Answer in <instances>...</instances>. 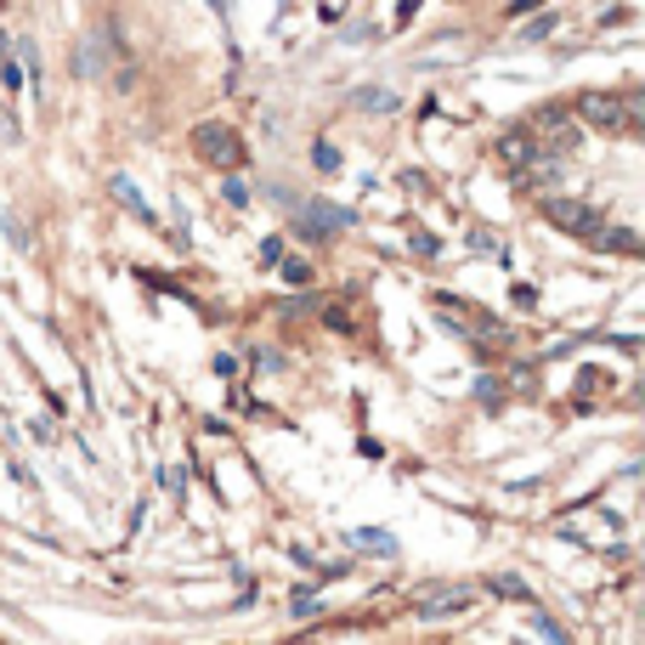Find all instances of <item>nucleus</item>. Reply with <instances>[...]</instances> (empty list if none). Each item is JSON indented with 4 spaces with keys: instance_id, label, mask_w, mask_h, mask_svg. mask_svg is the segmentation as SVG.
Instances as JSON below:
<instances>
[{
    "instance_id": "nucleus-2",
    "label": "nucleus",
    "mask_w": 645,
    "mask_h": 645,
    "mask_svg": "<svg viewBox=\"0 0 645 645\" xmlns=\"http://www.w3.org/2000/svg\"><path fill=\"white\" fill-rule=\"evenodd\" d=\"M577 114L600 130H634L640 125V96H584Z\"/></svg>"
},
{
    "instance_id": "nucleus-3",
    "label": "nucleus",
    "mask_w": 645,
    "mask_h": 645,
    "mask_svg": "<svg viewBox=\"0 0 645 645\" xmlns=\"http://www.w3.org/2000/svg\"><path fill=\"white\" fill-rule=\"evenodd\" d=\"M193 148L210 159V164H221V170H238V164H244V142H238L227 125H216V119L193 130Z\"/></svg>"
},
{
    "instance_id": "nucleus-9",
    "label": "nucleus",
    "mask_w": 645,
    "mask_h": 645,
    "mask_svg": "<svg viewBox=\"0 0 645 645\" xmlns=\"http://www.w3.org/2000/svg\"><path fill=\"white\" fill-rule=\"evenodd\" d=\"M0 80H7V91L23 85V68H18V57H12V41H0Z\"/></svg>"
},
{
    "instance_id": "nucleus-1",
    "label": "nucleus",
    "mask_w": 645,
    "mask_h": 645,
    "mask_svg": "<svg viewBox=\"0 0 645 645\" xmlns=\"http://www.w3.org/2000/svg\"><path fill=\"white\" fill-rule=\"evenodd\" d=\"M543 221L561 227V232H572V238H584V244H589V238L606 227V221H600V210H589L584 198H543Z\"/></svg>"
},
{
    "instance_id": "nucleus-8",
    "label": "nucleus",
    "mask_w": 645,
    "mask_h": 645,
    "mask_svg": "<svg viewBox=\"0 0 645 645\" xmlns=\"http://www.w3.org/2000/svg\"><path fill=\"white\" fill-rule=\"evenodd\" d=\"M108 193H114V198L125 204V210H130V216H142V221H153V210H148V204H142V193H136V187H130L125 176H114V182H108Z\"/></svg>"
},
{
    "instance_id": "nucleus-13",
    "label": "nucleus",
    "mask_w": 645,
    "mask_h": 645,
    "mask_svg": "<svg viewBox=\"0 0 645 645\" xmlns=\"http://www.w3.org/2000/svg\"><path fill=\"white\" fill-rule=\"evenodd\" d=\"M493 589H498V595H516V600H527V584H521V577H509V572H504V577H493Z\"/></svg>"
},
{
    "instance_id": "nucleus-11",
    "label": "nucleus",
    "mask_w": 645,
    "mask_h": 645,
    "mask_svg": "<svg viewBox=\"0 0 645 645\" xmlns=\"http://www.w3.org/2000/svg\"><path fill=\"white\" fill-rule=\"evenodd\" d=\"M357 108H380V114H391L396 96H391V91H357Z\"/></svg>"
},
{
    "instance_id": "nucleus-12",
    "label": "nucleus",
    "mask_w": 645,
    "mask_h": 645,
    "mask_svg": "<svg viewBox=\"0 0 645 645\" xmlns=\"http://www.w3.org/2000/svg\"><path fill=\"white\" fill-rule=\"evenodd\" d=\"M284 278H289V284L300 289V284H312V266H306V261H295V255H289V261H284Z\"/></svg>"
},
{
    "instance_id": "nucleus-15",
    "label": "nucleus",
    "mask_w": 645,
    "mask_h": 645,
    "mask_svg": "<svg viewBox=\"0 0 645 645\" xmlns=\"http://www.w3.org/2000/svg\"><path fill=\"white\" fill-rule=\"evenodd\" d=\"M227 204H238V210H244V204H250V187H244V182H227Z\"/></svg>"
},
{
    "instance_id": "nucleus-4",
    "label": "nucleus",
    "mask_w": 645,
    "mask_h": 645,
    "mask_svg": "<svg viewBox=\"0 0 645 645\" xmlns=\"http://www.w3.org/2000/svg\"><path fill=\"white\" fill-rule=\"evenodd\" d=\"M470 600H475V589H470V584H441V589H430V595L419 600V618H425V623H436V618H453V611H470Z\"/></svg>"
},
{
    "instance_id": "nucleus-16",
    "label": "nucleus",
    "mask_w": 645,
    "mask_h": 645,
    "mask_svg": "<svg viewBox=\"0 0 645 645\" xmlns=\"http://www.w3.org/2000/svg\"><path fill=\"white\" fill-rule=\"evenodd\" d=\"M318 164H323V170H339V153H334L329 142H318Z\"/></svg>"
},
{
    "instance_id": "nucleus-10",
    "label": "nucleus",
    "mask_w": 645,
    "mask_h": 645,
    "mask_svg": "<svg viewBox=\"0 0 645 645\" xmlns=\"http://www.w3.org/2000/svg\"><path fill=\"white\" fill-rule=\"evenodd\" d=\"M357 543H362V550H380V555H396V538L391 532H373V527H362Z\"/></svg>"
},
{
    "instance_id": "nucleus-6",
    "label": "nucleus",
    "mask_w": 645,
    "mask_h": 645,
    "mask_svg": "<svg viewBox=\"0 0 645 645\" xmlns=\"http://www.w3.org/2000/svg\"><path fill=\"white\" fill-rule=\"evenodd\" d=\"M538 153H543V148L532 142V136H527V130H509V136H504V142H498V159H504L509 170H516V176H521V170H527V164H532Z\"/></svg>"
},
{
    "instance_id": "nucleus-14",
    "label": "nucleus",
    "mask_w": 645,
    "mask_h": 645,
    "mask_svg": "<svg viewBox=\"0 0 645 645\" xmlns=\"http://www.w3.org/2000/svg\"><path fill=\"white\" fill-rule=\"evenodd\" d=\"M312 611H318V595L300 589V595H295V618H312Z\"/></svg>"
},
{
    "instance_id": "nucleus-7",
    "label": "nucleus",
    "mask_w": 645,
    "mask_h": 645,
    "mask_svg": "<svg viewBox=\"0 0 645 645\" xmlns=\"http://www.w3.org/2000/svg\"><path fill=\"white\" fill-rule=\"evenodd\" d=\"M589 244H600V250H618V255H640V238L629 232V227H600Z\"/></svg>"
},
{
    "instance_id": "nucleus-5",
    "label": "nucleus",
    "mask_w": 645,
    "mask_h": 645,
    "mask_svg": "<svg viewBox=\"0 0 645 645\" xmlns=\"http://www.w3.org/2000/svg\"><path fill=\"white\" fill-rule=\"evenodd\" d=\"M532 130L543 136V142H550L543 153H572V148H577V125H572L561 108H543V114L532 119Z\"/></svg>"
}]
</instances>
